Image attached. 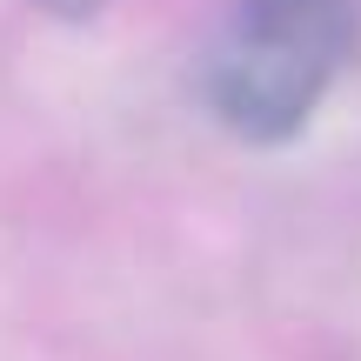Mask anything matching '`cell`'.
Masks as SVG:
<instances>
[{
  "label": "cell",
  "instance_id": "2",
  "mask_svg": "<svg viewBox=\"0 0 361 361\" xmlns=\"http://www.w3.org/2000/svg\"><path fill=\"white\" fill-rule=\"evenodd\" d=\"M34 7H40V13H54V20H94L107 0H34Z\"/></svg>",
  "mask_w": 361,
  "mask_h": 361
},
{
  "label": "cell",
  "instance_id": "1",
  "mask_svg": "<svg viewBox=\"0 0 361 361\" xmlns=\"http://www.w3.org/2000/svg\"><path fill=\"white\" fill-rule=\"evenodd\" d=\"M355 47V0H228L201 61V101L234 141L281 147L314 121Z\"/></svg>",
  "mask_w": 361,
  "mask_h": 361
}]
</instances>
